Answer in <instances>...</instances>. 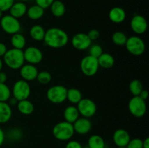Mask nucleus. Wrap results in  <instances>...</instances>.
I'll return each instance as SVG.
<instances>
[{
  "instance_id": "nucleus-1",
  "label": "nucleus",
  "mask_w": 149,
  "mask_h": 148,
  "mask_svg": "<svg viewBox=\"0 0 149 148\" xmlns=\"http://www.w3.org/2000/svg\"><path fill=\"white\" fill-rule=\"evenodd\" d=\"M43 41L49 47L52 49H61L68 44L69 36L63 29L52 27L46 30Z\"/></svg>"
},
{
  "instance_id": "nucleus-2",
  "label": "nucleus",
  "mask_w": 149,
  "mask_h": 148,
  "mask_svg": "<svg viewBox=\"0 0 149 148\" xmlns=\"http://www.w3.org/2000/svg\"><path fill=\"white\" fill-rule=\"evenodd\" d=\"M3 62L12 70H19L25 64L23 50L12 49H7L3 56Z\"/></svg>"
},
{
  "instance_id": "nucleus-3",
  "label": "nucleus",
  "mask_w": 149,
  "mask_h": 148,
  "mask_svg": "<svg viewBox=\"0 0 149 148\" xmlns=\"http://www.w3.org/2000/svg\"><path fill=\"white\" fill-rule=\"evenodd\" d=\"M74 129L72 123L68 122L61 121L52 128V135L59 141H69L74 136Z\"/></svg>"
},
{
  "instance_id": "nucleus-4",
  "label": "nucleus",
  "mask_w": 149,
  "mask_h": 148,
  "mask_svg": "<svg viewBox=\"0 0 149 148\" xmlns=\"http://www.w3.org/2000/svg\"><path fill=\"white\" fill-rule=\"evenodd\" d=\"M97 58L88 55L84 57L80 62V69L84 75L88 77L94 76L99 71Z\"/></svg>"
},
{
  "instance_id": "nucleus-5",
  "label": "nucleus",
  "mask_w": 149,
  "mask_h": 148,
  "mask_svg": "<svg viewBox=\"0 0 149 148\" xmlns=\"http://www.w3.org/2000/svg\"><path fill=\"white\" fill-rule=\"evenodd\" d=\"M67 90L68 89L64 86H52L47 91V98L53 104H61L66 100Z\"/></svg>"
},
{
  "instance_id": "nucleus-6",
  "label": "nucleus",
  "mask_w": 149,
  "mask_h": 148,
  "mask_svg": "<svg viewBox=\"0 0 149 148\" xmlns=\"http://www.w3.org/2000/svg\"><path fill=\"white\" fill-rule=\"evenodd\" d=\"M11 91L12 96L17 100L20 101V100L29 99L31 95V89L29 82L20 79L17 80L14 83Z\"/></svg>"
},
{
  "instance_id": "nucleus-7",
  "label": "nucleus",
  "mask_w": 149,
  "mask_h": 148,
  "mask_svg": "<svg viewBox=\"0 0 149 148\" xmlns=\"http://www.w3.org/2000/svg\"><path fill=\"white\" fill-rule=\"evenodd\" d=\"M125 46L128 52L134 56H141L146 51L145 42L138 35L128 37Z\"/></svg>"
},
{
  "instance_id": "nucleus-8",
  "label": "nucleus",
  "mask_w": 149,
  "mask_h": 148,
  "mask_svg": "<svg viewBox=\"0 0 149 148\" xmlns=\"http://www.w3.org/2000/svg\"><path fill=\"white\" fill-rule=\"evenodd\" d=\"M0 26L4 33L9 35H13L19 33L21 30V24L18 19L10 15H3L0 20Z\"/></svg>"
},
{
  "instance_id": "nucleus-9",
  "label": "nucleus",
  "mask_w": 149,
  "mask_h": 148,
  "mask_svg": "<svg viewBox=\"0 0 149 148\" xmlns=\"http://www.w3.org/2000/svg\"><path fill=\"white\" fill-rule=\"evenodd\" d=\"M128 110L134 117H143L147 111L146 100L141 99L139 96H133L128 102Z\"/></svg>"
},
{
  "instance_id": "nucleus-10",
  "label": "nucleus",
  "mask_w": 149,
  "mask_h": 148,
  "mask_svg": "<svg viewBox=\"0 0 149 148\" xmlns=\"http://www.w3.org/2000/svg\"><path fill=\"white\" fill-rule=\"evenodd\" d=\"M77 107L80 115L87 118L93 117L97 112V105L95 102L89 98L81 99L77 104Z\"/></svg>"
},
{
  "instance_id": "nucleus-11",
  "label": "nucleus",
  "mask_w": 149,
  "mask_h": 148,
  "mask_svg": "<svg viewBox=\"0 0 149 148\" xmlns=\"http://www.w3.org/2000/svg\"><path fill=\"white\" fill-rule=\"evenodd\" d=\"M25 62L31 65H37L39 64L44 58V55L42 51L36 46H28L23 51Z\"/></svg>"
},
{
  "instance_id": "nucleus-12",
  "label": "nucleus",
  "mask_w": 149,
  "mask_h": 148,
  "mask_svg": "<svg viewBox=\"0 0 149 148\" xmlns=\"http://www.w3.org/2000/svg\"><path fill=\"white\" fill-rule=\"evenodd\" d=\"M71 43L74 49L79 51H84L89 49L93 41L90 40L87 33H76L71 38Z\"/></svg>"
},
{
  "instance_id": "nucleus-13",
  "label": "nucleus",
  "mask_w": 149,
  "mask_h": 148,
  "mask_svg": "<svg viewBox=\"0 0 149 148\" xmlns=\"http://www.w3.org/2000/svg\"><path fill=\"white\" fill-rule=\"evenodd\" d=\"M130 28L136 35H142L148 29V22L141 15H135L130 20Z\"/></svg>"
},
{
  "instance_id": "nucleus-14",
  "label": "nucleus",
  "mask_w": 149,
  "mask_h": 148,
  "mask_svg": "<svg viewBox=\"0 0 149 148\" xmlns=\"http://www.w3.org/2000/svg\"><path fill=\"white\" fill-rule=\"evenodd\" d=\"M74 132L79 135H85L90 133V131L92 129V124L91 120L90 118L84 117H79L74 123Z\"/></svg>"
},
{
  "instance_id": "nucleus-15",
  "label": "nucleus",
  "mask_w": 149,
  "mask_h": 148,
  "mask_svg": "<svg viewBox=\"0 0 149 148\" xmlns=\"http://www.w3.org/2000/svg\"><path fill=\"white\" fill-rule=\"evenodd\" d=\"M19 70H20V75L22 79L28 82L36 80L38 73H39L36 65L29 63L24 64Z\"/></svg>"
},
{
  "instance_id": "nucleus-16",
  "label": "nucleus",
  "mask_w": 149,
  "mask_h": 148,
  "mask_svg": "<svg viewBox=\"0 0 149 148\" xmlns=\"http://www.w3.org/2000/svg\"><path fill=\"white\" fill-rule=\"evenodd\" d=\"M131 139L129 132L124 129H119L113 134V142L117 147H126Z\"/></svg>"
},
{
  "instance_id": "nucleus-17",
  "label": "nucleus",
  "mask_w": 149,
  "mask_h": 148,
  "mask_svg": "<svg viewBox=\"0 0 149 148\" xmlns=\"http://www.w3.org/2000/svg\"><path fill=\"white\" fill-rule=\"evenodd\" d=\"M127 17L125 10L120 7H114L110 10L109 12V20L113 23L119 24L123 23Z\"/></svg>"
},
{
  "instance_id": "nucleus-18",
  "label": "nucleus",
  "mask_w": 149,
  "mask_h": 148,
  "mask_svg": "<svg viewBox=\"0 0 149 148\" xmlns=\"http://www.w3.org/2000/svg\"><path fill=\"white\" fill-rule=\"evenodd\" d=\"M13 116V109L7 102H0V124L10 120Z\"/></svg>"
},
{
  "instance_id": "nucleus-19",
  "label": "nucleus",
  "mask_w": 149,
  "mask_h": 148,
  "mask_svg": "<svg viewBox=\"0 0 149 148\" xmlns=\"http://www.w3.org/2000/svg\"><path fill=\"white\" fill-rule=\"evenodd\" d=\"M80 117L79 113L77 106L74 104L68 105L64 109L63 118L64 120L70 123H74Z\"/></svg>"
},
{
  "instance_id": "nucleus-20",
  "label": "nucleus",
  "mask_w": 149,
  "mask_h": 148,
  "mask_svg": "<svg viewBox=\"0 0 149 148\" xmlns=\"http://www.w3.org/2000/svg\"><path fill=\"white\" fill-rule=\"evenodd\" d=\"M27 6L23 1L15 2L10 9V15L15 18L19 19L23 17L27 12Z\"/></svg>"
},
{
  "instance_id": "nucleus-21",
  "label": "nucleus",
  "mask_w": 149,
  "mask_h": 148,
  "mask_svg": "<svg viewBox=\"0 0 149 148\" xmlns=\"http://www.w3.org/2000/svg\"><path fill=\"white\" fill-rule=\"evenodd\" d=\"M16 107L19 113L24 115H29L34 111V105L29 99L18 101Z\"/></svg>"
},
{
  "instance_id": "nucleus-22",
  "label": "nucleus",
  "mask_w": 149,
  "mask_h": 148,
  "mask_svg": "<svg viewBox=\"0 0 149 148\" xmlns=\"http://www.w3.org/2000/svg\"><path fill=\"white\" fill-rule=\"evenodd\" d=\"M45 33L46 30L45 28L41 25H33L29 30V35L35 41H42L45 38Z\"/></svg>"
},
{
  "instance_id": "nucleus-23",
  "label": "nucleus",
  "mask_w": 149,
  "mask_h": 148,
  "mask_svg": "<svg viewBox=\"0 0 149 148\" xmlns=\"http://www.w3.org/2000/svg\"><path fill=\"white\" fill-rule=\"evenodd\" d=\"M10 43L13 48L23 50L24 48H26L27 41H26V39L24 35L19 32V33L12 35Z\"/></svg>"
},
{
  "instance_id": "nucleus-24",
  "label": "nucleus",
  "mask_w": 149,
  "mask_h": 148,
  "mask_svg": "<svg viewBox=\"0 0 149 148\" xmlns=\"http://www.w3.org/2000/svg\"><path fill=\"white\" fill-rule=\"evenodd\" d=\"M97 61H98L99 66L104 69H110L114 65L115 63V59L113 55L106 52H103L97 58Z\"/></svg>"
},
{
  "instance_id": "nucleus-25",
  "label": "nucleus",
  "mask_w": 149,
  "mask_h": 148,
  "mask_svg": "<svg viewBox=\"0 0 149 148\" xmlns=\"http://www.w3.org/2000/svg\"><path fill=\"white\" fill-rule=\"evenodd\" d=\"M26 15L31 20H37L43 17L45 15V10L37 4H34L27 9Z\"/></svg>"
},
{
  "instance_id": "nucleus-26",
  "label": "nucleus",
  "mask_w": 149,
  "mask_h": 148,
  "mask_svg": "<svg viewBox=\"0 0 149 148\" xmlns=\"http://www.w3.org/2000/svg\"><path fill=\"white\" fill-rule=\"evenodd\" d=\"M49 7L54 17H61L65 15V6L61 0H55Z\"/></svg>"
},
{
  "instance_id": "nucleus-27",
  "label": "nucleus",
  "mask_w": 149,
  "mask_h": 148,
  "mask_svg": "<svg viewBox=\"0 0 149 148\" xmlns=\"http://www.w3.org/2000/svg\"><path fill=\"white\" fill-rule=\"evenodd\" d=\"M82 98V94L78 89L70 88L67 90L66 100L72 104H77Z\"/></svg>"
},
{
  "instance_id": "nucleus-28",
  "label": "nucleus",
  "mask_w": 149,
  "mask_h": 148,
  "mask_svg": "<svg viewBox=\"0 0 149 148\" xmlns=\"http://www.w3.org/2000/svg\"><path fill=\"white\" fill-rule=\"evenodd\" d=\"M87 146L89 148H105L106 142L101 136L93 134L89 137L87 141Z\"/></svg>"
},
{
  "instance_id": "nucleus-29",
  "label": "nucleus",
  "mask_w": 149,
  "mask_h": 148,
  "mask_svg": "<svg viewBox=\"0 0 149 148\" xmlns=\"http://www.w3.org/2000/svg\"><path fill=\"white\" fill-rule=\"evenodd\" d=\"M127 35L124 32L116 31L112 34L111 40L114 44L122 46H125L127 40Z\"/></svg>"
},
{
  "instance_id": "nucleus-30",
  "label": "nucleus",
  "mask_w": 149,
  "mask_h": 148,
  "mask_svg": "<svg viewBox=\"0 0 149 148\" xmlns=\"http://www.w3.org/2000/svg\"><path fill=\"white\" fill-rule=\"evenodd\" d=\"M143 89V86L140 80L134 79L130 83L129 90L132 96H139Z\"/></svg>"
},
{
  "instance_id": "nucleus-31",
  "label": "nucleus",
  "mask_w": 149,
  "mask_h": 148,
  "mask_svg": "<svg viewBox=\"0 0 149 148\" xmlns=\"http://www.w3.org/2000/svg\"><path fill=\"white\" fill-rule=\"evenodd\" d=\"M11 97V89L5 83H0V102H7Z\"/></svg>"
},
{
  "instance_id": "nucleus-32",
  "label": "nucleus",
  "mask_w": 149,
  "mask_h": 148,
  "mask_svg": "<svg viewBox=\"0 0 149 148\" xmlns=\"http://www.w3.org/2000/svg\"><path fill=\"white\" fill-rule=\"evenodd\" d=\"M36 80H37V81L39 84H43V85L48 84L52 81V75L48 71H40V72L38 73Z\"/></svg>"
},
{
  "instance_id": "nucleus-33",
  "label": "nucleus",
  "mask_w": 149,
  "mask_h": 148,
  "mask_svg": "<svg viewBox=\"0 0 149 148\" xmlns=\"http://www.w3.org/2000/svg\"><path fill=\"white\" fill-rule=\"evenodd\" d=\"M88 50L89 55L95 58H98L103 53V47L100 45L97 44H92L91 46L89 47Z\"/></svg>"
},
{
  "instance_id": "nucleus-34",
  "label": "nucleus",
  "mask_w": 149,
  "mask_h": 148,
  "mask_svg": "<svg viewBox=\"0 0 149 148\" xmlns=\"http://www.w3.org/2000/svg\"><path fill=\"white\" fill-rule=\"evenodd\" d=\"M127 148H143V140L139 138H134L130 140Z\"/></svg>"
},
{
  "instance_id": "nucleus-35",
  "label": "nucleus",
  "mask_w": 149,
  "mask_h": 148,
  "mask_svg": "<svg viewBox=\"0 0 149 148\" xmlns=\"http://www.w3.org/2000/svg\"><path fill=\"white\" fill-rule=\"evenodd\" d=\"M14 3L15 0H0V10L3 12L9 11Z\"/></svg>"
},
{
  "instance_id": "nucleus-36",
  "label": "nucleus",
  "mask_w": 149,
  "mask_h": 148,
  "mask_svg": "<svg viewBox=\"0 0 149 148\" xmlns=\"http://www.w3.org/2000/svg\"><path fill=\"white\" fill-rule=\"evenodd\" d=\"M54 1L55 0H35V2L38 6L45 10V9L49 8Z\"/></svg>"
},
{
  "instance_id": "nucleus-37",
  "label": "nucleus",
  "mask_w": 149,
  "mask_h": 148,
  "mask_svg": "<svg viewBox=\"0 0 149 148\" xmlns=\"http://www.w3.org/2000/svg\"><path fill=\"white\" fill-rule=\"evenodd\" d=\"M87 34V36H88V37L90 38V40H91L92 41H95L98 39L99 36H100V32H99L97 29H92V30H90Z\"/></svg>"
},
{
  "instance_id": "nucleus-38",
  "label": "nucleus",
  "mask_w": 149,
  "mask_h": 148,
  "mask_svg": "<svg viewBox=\"0 0 149 148\" xmlns=\"http://www.w3.org/2000/svg\"><path fill=\"white\" fill-rule=\"evenodd\" d=\"M82 145L77 140L68 141L65 145V148H82Z\"/></svg>"
},
{
  "instance_id": "nucleus-39",
  "label": "nucleus",
  "mask_w": 149,
  "mask_h": 148,
  "mask_svg": "<svg viewBox=\"0 0 149 148\" xmlns=\"http://www.w3.org/2000/svg\"><path fill=\"white\" fill-rule=\"evenodd\" d=\"M7 47L5 44L0 42V57H3L5 53L7 51Z\"/></svg>"
},
{
  "instance_id": "nucleus-40",
  "label": "nucleus",
  "mask_w": 149,
  "mask_h": 148,
  "mask_svg": "<svg viewBox=\"0 0 149 148\" xmlns=\"http://www.w3.org/2000/svg\"><path fill=\"white\" fill-rule=\"evenodd\" d=\"M139 97H141V99L144 100H146L148 97V91H147L146 89H143L142 91L141 92V94H139Z\"/></svg>"
},
{
  "instance_id": "nucleus-41",
  "label": "nucleus",
  "mask_w": 149,
  "mask_h": 148,
  "mask_svg": "<svg viewBox=\"0 0 149 148\" xmlns=\"http://www.w3.org/2000/svg\"><path fill=\"white\" fill-rule=\"evenodd\" d=\"M4 140H5V133L3 129L0 127V147L4 144Z\"/></svg>"
},
{
  "instance_id": "nucleus-42",
  "label": "nucleus",
  "mask_w": 149,
  "mask_h": 148,
  "mask_svg": "<svg viewBox=\"0 0 149 148\" xmlns=\"http://www.w3.org/2000/svg\"><path fill=\"white\" fill-rule=\"evenodd\" d=\"M7 80V75L5 72L0 71V83H6Z\"/></svg>"
},
{
  "instance_id": "nucleus-43",
  "label": "nucleus",
  "mask_w": 149,
  "mask_h": 148,
  "mask_svg": "<svg viewBox=\"0 0 149 148\" xmlns=\"http://www.w3.org/2000/svg\"><path fill=\"white\" fill-rule=\"evenodd\" d=\"M7 102H8V104H10L11 107H13V106L17 105V102H18V100H17L15 98V97H13V96H12V97L8 100Z\"/></svg>"
},
{
  "instance_id": "nucleus-44",
  "label": "nucleus",
  "mask_w": 149,
  "mask_h": 148,
  "mask_svg": "<svg viewBox=\"0 0 149 148\" xmlns=\"http://www.w3.org/2000/svg\"><path fill=\"white\" fill-rule=\"evenodd\" d=\"M143 148H149V138H146L143 140Z\"/></svg>"
},
{
  "instance_id": "nucleus-45",
  "label": "nucleus",
  "mask_w": 149,
  "mask_h": 148,
  "mask_svg": "<svg viewBox=\"0 0 149 148\" xmlns=\"http://www.w3.org/2000/svg\"><path fill=\"white\" fill-rule=\"evenodd\" d=\"M3 65H4V62H3V60L2 59H1V57H0V71H2Z\"/></svg>"
},
{
  "instance_id": "nucleus-46",
  "label": "nucleus",
  "mask_w": 149,
  "mask_h": 148,
  "mask_svg": "<svg viewBox=\"0 0 149 148\" xmlns=\"http://www.w3.org/2000/svg\"><path fill=\"white\" fill-rule=\"evenodd\" d=\"M2 17H3V12L0 10V20H1V18Z\"/></svg>"
},
{
  "instance_id": "nucleus-47",
  "label": "nucleus",
  "mask_w": 149,
  "mask_h": 148,
  "mask_svg": "<svg viewBox=\"0 0 149 148\" xmlns=\"http://www.w3.org/2000/svg\"><path fill=\"white\" fill-rule=\"evenodd\" d=\"M29 1V0H20V1H23V2H24V1Z\"/></svg>"
},
{
  "instance_id": "nucleus-48",
  "label": "nucleus",
  "mask_w": 149,
  "mask_h": 148,
  "mask_svg": "<svg viewBox=\"0 0 149 148\" xmlns=\"http://www.w3.org/2000/svg\"><path fill=\"white\" fill-rule=\"evenodd\" d=\"M82 148H89V147H88V146H87H87L84 147H82Z\"/></svg>"
},
{
  "instance_id": "nucleus-49",
  "label": "nucleus",
  "mask_w": 149,
  "mask_h": 148,
  "mask_svg": "<svg viewBox=\"0 0 149 148\" xmlns=\"http://www.w3.org/2000/svg\"><path fill=\"white\" fill-rule=\"evenodd\" d=\"M116 148H127V147H116Z\"/></svg>"
}]
</instances>
